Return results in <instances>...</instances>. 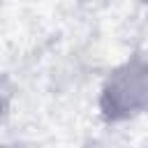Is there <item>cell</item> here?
<instances>
[{"mask_svg": "<svg viewBox=\"0 0 148 148\" xmlns=\"http://www.w3.org/2000/svg\"><path fill=\"white\" fill-rule=\"evenodd\" d=\"M148 104V67L132 62L113 74L104 92L109 116H130Z\"/></svg>", "mask_w": 148, "mask_h": 148, "instance_id": "1", "label": "cell"}]
</instances>
